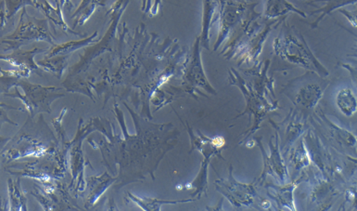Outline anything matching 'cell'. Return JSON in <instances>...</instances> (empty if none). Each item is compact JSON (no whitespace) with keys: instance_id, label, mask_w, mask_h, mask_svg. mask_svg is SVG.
<instances>
[{"instance_id":"obj_2","label":"cell","mask_w":357,"mask_h":211,"mask_svg":"<svg viewBox=\"0 0 357 211\" xmlns=\"http://www.w3.org/2000/svg\"><path fill=\"white\" fill-rule=\"evenodd\" d=\"M227 72H229V85L237 87L246 102L245 110L237 117L249 115V129L243 134V139L241 140V143H243L248 140L250 136L259 131L264 119L269 112L277 111L280 108V103L278 100H270L268 98L258 95L244 80L243 75L233 67Z\"/></svg>"},{"instance_id":"obj_16","label":"cell","mask_w":357,"mask_h":211,"mask_svg":"<svg viewBox=\"0 0 357 211\" xmlns=\"http://www.w3.org/2000/svg\"><path fill=\"white\" fill-rule=\"evenodd\" d=\"M218 0H204L202 2V21L201 45L205 50H210L211 28L218 20Z\"/></svg>"},{"instance_id":"obj_18","label":"cell","mask_w":357,"mask_h":211,"mask_svg":"<svg viewBox=\"0 0 357 211\" xmlns=\"http://www.w3.org/2000/svg\"><path fill=\"white\" fill-rule=\"evenodd\" d=\"M294 13L306 18V13L295 7L288 0H265L263 16L266 19H278L287 17L289 13Z\"/></svg>"},{"instance_id":"obj_11","label":"cell","mask_w":357,"mask_h":211,"mask_svg":"<svg viewBox=\"0 0 357 211\" xmlns=\"http://www.w3.org/2000/svg\"><path fill=\"white\" fill-rule=\"evenodd\" d=\"M257 180L252 184H243L236 180L231 165L229 168L227 178L216 180L215 190L229 201L236 208L252 207L257 198Z\"/></svg>"},{"instance_id":"obj_6","label":"cell","mask_w":357,"mask_h":211,"mask_svg":"<svg viewBox=\"0 0 357 211\" xmlns=\"http://www.w3.org/2000/svg\"><path fill=\"white\" fill-rule=\"evenodd\" d=\"M306 171L305 182L309 184L307 209H330L333 202L342 195L347 185L344 187L328 178L313 164L306 168Z\"/></svg>"},{"instance_id":"obj_28","label":"cell","mask_w":357,"mask_h":211,"mask_svg":"<svg viewBox=\"0 0 357 211\" xmlns=\"http://www.w3.org/2000/svg\"><path fill=\"white\" fill-rule=\"evenodd\" d=\"M243 1L249 2V1H250V0H243Z\"/></svg>"},{"instance_id":"obj_8","label":"cell","mask_w":357,"mask_h":211,"mask_svg":"<svg viewBox=\"0 0 357 211\" xmlns=\"http://www.w3.org/2000/svg\"><path fill=\"white\" fill-rule=\"evenodd\" d=\"M255 143L260 148L263 157L264 168L259 179H257V184L262 185L266 181L268 176H272L277 180L278 184H285L289 181L288 166L286 160L281 153L280 145V138L275 131L271 139L269 140L268 145L270 154L266 153L262 143V137H255Z\"/></svg>"},{"instance_id":"obj_22","label":"cell","mask_w":357,"mask_h":211,"mask_svg":"<svg viewBox=\"0 0 357 211\" xmlns=\"http://www.w3.org/2000/svg\"><path fill=\"white\" fill-rule=\"evenodd\" d=\"M4 2L6 5H7V8L11 14L18 10L21 6L26 4L35 5L38 1H36V0H4Z\"/></svg>"},{"instance_id":"obj_19","label":"cell","mask_w":357,"mask_h":211,"mask_svg":"<svg viewBox=\"0 0 357 211\" xmlns=\"http://www.w3.org/2000/svg\"><path fill=\"white\" fill-rule=\"evenodd\" d=\"M357 0H312V2H325V5L321 8H317V10L312 11L311 15H319L316 21L311 24V27L314 29L319 27L320 22L324 20L326 16L331 15L333 11L338 10L339 8L347 7V6L356 4Z\"/></svg>"},{"instance_id":"obj_3","label":"cell","mask_w":357,"mask_h":211,"mask_svg":"<svg viewBox=\"0 0 357 211\" xmlns=\"http://www.w3.org/2000/svg\"><path fill=\"white\" fill-rule=\"evenodd\" d=\"M330 85L327 78L307 70L305 74L288 81L281 88V94L291 101L295 108L310 112L319 106Z\"/></svg>"},{"instance_id":"obj_14","label":"cell","mask_w":357,"mask_h":211,"mask_svg":"<svg viewBox=\"0 0 357 211\" xmlns=\"http://www.w3.org/2000/svg\"><path fill=\"white\" fill-rule=\"evenodd\" d=\"M307 171L303 170L299 175L292 178L291 182H287L285 184H274L270 182H264L262 187L266 188V195L275 201L278 210L288 209L295 211L294 191L302 182L306 181Z\"/></svg>"},{"instance_id":"obj_10","label":"cell","mask_w":357,"mask_h":211,"mask_svg":"<svg viewBox=\"0 0 357 211\" xmlns=\"http://www.w3.org/2000/svg\"><path fill=\"white\" fill-rule=\"evenodd\" d=\"M252 2L243 0H218V36L213 46L218 52L231 35L233 30L246 15Z\"/></svg>"},{"instance_id":"obj_13","label":"cell","mask_w":357,"mask_h":211,"mask_svg":"<svg viewBox=\"0 0 357 211\" xmlns=\"http://www.w3.org/2000/svg\"><path fill=\"white\" fill-rule=\"evenodd\" d=\"M270 64L271 61L266 59L259 61L249 68L243 69V77L258 95L270 100H277L274 89L275 80L273 75H268Z\"/></svg>"},{"instance_id":"obj_5","label":"cell","mask_w":357,"mask_h":211,"mask_svg":"<svg viewBox=\"0 0 357 211\" xmlns=\"http://www.w3.org/2000/svg\"><path fill=\"white\" fill-rule=\"evenodd\" d=\"M310 123L312 128L316 129L331 147L342 154L356 157V135L337 125L321 109L314 110L313 114L310 115Z\"/></svg>"},{"instance_id":"obj_23","label":"cell","mask_w":357,"mask_h":211,"mask_svg":"<svg viewBox=\"0 0 357 211\" xmlns=\"http://www.w3.org/2000/svg\"><path fill=\"white\" fill-rule=\"evenodd\" d=\"M162 0H143V8L144 10L151 11V14L155 15L161 8Z\"/></svg>"},{"instance_id":"obj_27","label":"cell","mask_w":357,"mask_h":211,"mask_svg":"<svg viewBox=\"0 0 357 211\" xmlns=\"http://www.w3.org/2000/svg\"><path fill=\"white\" fill-rule=\"evenodd\" d=\"M300 1H307V0H300Z\"/></svg>"},{"instance_id":"obj_24","label":"cell","mask_w":357,"mask_h":211,"mask_svg":"<svg viewBox=\"0 0 357 211\" xmlns=\"http://www.w3.org/2000/svg\"><path fill=\"white\" fill-rule=\"evenodd\" d=\"M340 13L344 14L345 17L348 19V21L351 22V24L353 25L354 27H356V11H349L345 10V8H339L338 10Z\"/></svg>"},{"instance_id":"obj_4","label":"cell","mask_w":357,"mask_h":211,"mask_svg":"<svg viewBox=\"0 0 357 211\" xmlns=\"http://www.w3.org/2000/svg\"><path fill=\"white\" fill-rule=\"evenodd\" d=\"M259 3H251L247 10L246 15L241 20L237 27L233 30L231 35L225 42V47L220 53L225 60H236L243 52L245 45L264 27L268 19L265 18L262 13H257L255 8Z\"/></svg>"},{"instance_id":"obj_20","label":"cell","mask_w":357,"mask_h":211,"mask_svg":"<svg viewBox=\"0 0 357 211\" xmlns=\"http://www.w3.org/2000/svg\"><path fill=\"white\" fill-rule=\"evenodd\" d=\"M335 103L340 111L347 117L355 115L357 110V101L355 92L349 87H342L337 92Z\"/></svg>"},{"instance_id":"obj_15","label":"cell","mask_w":357,"mask_h":211,"mask_svg":"<svg viewBox=\"0 0 357 211\" xmlns=\"http://www.w3.org/2000/svg\"><path fill=\"white\" fill-rule=\"evenodd\" d=\"M199 135H195L190 129V134L191 137V143H192L193 150H198L204 157H218V159H224L222 157V152L227 148V142L224 137H208L202 134L201 131H198Z\"/></svg>"},{"instance_id":"obj_17","label":"cell","mask_w":357,"mask_h":211,"mask_svg":"<svg viewBox=\"0 0 357 211\" xmlns=\"http://www.w3.org/2000/svg\"><path fill=\"white\" fill-rule=\"evenodd\" d=\"M287 156H288L289 165L294 168V177L299 175L303 170H305V168L310 167V166L313 164L310 154H309L307 148H306L303 136L301 137L300 139L291 146Z\"/></svg>"},{"instance_id":"obj_7","label":"cell","mask_w":357,"mask_h":211,"mask_svg":"<svg viewBox=\"0 0 357 211\" xmlns=\"http://www.w3.org/2000/svg\"><path fill=\"white\" fill-rule=\"evenodd\" d=\"M310 115V112L291 108L282 122L275 123L269 120L280 138V150L284 157H286L291 146L312 128Z\"/></svg>"},{"instance_id":"obj_26","label":"cell","mask_w":357,"mask_h":211,"mask_svg":"<svg viewBox=\"0 0 357 211\" xmlns=\"http://www.w3.org/2000/svg\"><path fill=\"white\" fill-rule=\"evenodd\" d=\"M54 1L59 3V2H61V3H63V2H69V3H71V0H54Z\"/></svg>"},{"instance_id":"obj_12","label":"cell","mask_w":357,"mask_h":211,"mask_svg":"<svg viewBox=\"0 0 357 211\" xmlns=\"http://www.w3.org/2000/svg\"><path fill=\"white\" fill-rule=\"evenodd\" d=\"M286 19L287 17L268 19L264 27L250 39L248 43L244 47L243 52L236 59L235 61H237L238 66L241 67L244 64L252 66L257 64L259 61L261 53L263 52L264 46H265L266 39L268 38L270 34L273 30L277 29L280 24H282L284 20Z\"/></svg>"},{"instance_id":"obj_1","label":"cell","mask_w":357,"mask_h":211,"mask_svg":"<svg viewBox=\"0 0 357 211\" xmlns=\"http://www.w3.org/2000/svg\"><path fill=\"white\" fill-rule=\"evenodd\" d=\"M273 50L281 61L316 72L322 78L330 75L328 70L309 48L303 34L286 20L282 22L280 33L273 41Z\"/></svg>"},{"instance_id":"obj_9","label":"cell","mask_w":357,"mask_h":211,"mask_svg":"<svg viewBox=\"0 0 357 211\" xmlns=\"http://www.w3.org/2000/svg\"><path fill=\"white\" fill-rule=\"evenodd\" d=\"M183 78H184V82L187 84L188 91L191 94L194 95L195 92H198V94H201L202 96L207 97L206 95L199 92V89H204L211 95L218 94V92L208 80L206 74H205L202 60V45L199 36H197L190 54L188 56V60L185 61Z\"/></svg>"},{"instance_id":"obj_25","label":"cell","mask_w":357,"mask_h":211,"mask_svg":"<svg viewBox=\"0 0 357 211\" xmlns=\"http://www.w3.org/2000/svg\"><path fill=\"white\" fill-rule=\"evenodd\" d=\"M4 21V2H0V27H2Z\"/></svg>"},{"instance_id":"obj_21","label":"cell","mask_w":357,"mask_h":211,"mask_svg":"<svg viewBox=\"0 0 357 211\" xmlns=\"http://www.w3.org/2000/svg\"><path fill=\"white\" fill-rule=\"evenodd\" d=\"M211 160L212 159L204 157L199 174L197 175L195 181L192 182L193 187L195 188V192L192 194V196H196L197 199L201 198L202 196L207 194L208 168H209Z\"/></svg>"}]
</instances>
